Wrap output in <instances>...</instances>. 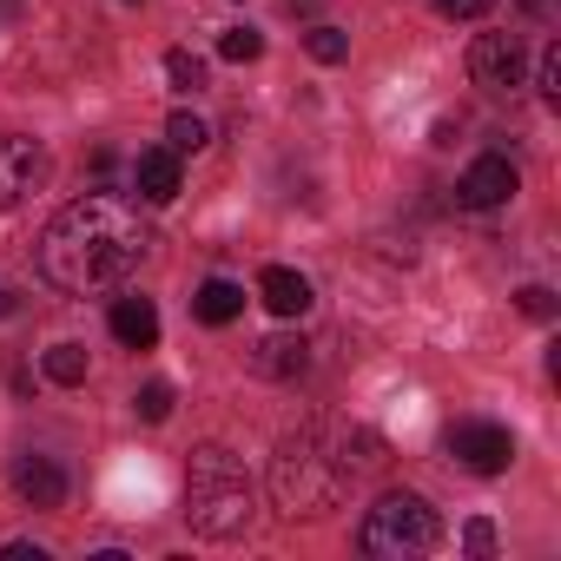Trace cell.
Wrapping results in <instances>:
<instances>
[{
    "mask_svg": "<svg viewBox=\"0 0 561 561\" xmlns=\"http://www.w3.org/2000/svg\"><path fill=\"white\" fill-rule=\"evenodd\" d=\"M146 225L119 198H73L47 238H41V271L60 291H113L146 264Z\"/></svg>",
    "mask_w": 561,
    "mask_h": 561,
    "instance_id": "6da1fadb",
    "label": "cell"
},
{
    "mask_svg": "<svg viewBox=\"0 0 561 561\" xmlns=\"http://www.w3.org/2000/svg\"><path fill=\"white\" fill-rule=\"evenodd\" d=\"M390 456H383V443L370 436V430H351V423H331V416H318L311 430H298L285 449H277V462H271V495H277V508H285L291 522L298 515H331L344 495H351V482L357 476H377Z\"/></svg>",
    "mask_w": 561,
    "mask_h": 561,
    "instance_id": "7a4b0ae2",
    "label": "cell"
},
{
    "mask_svg": "<svg viewBox=\"0 0 561 561\" xmlns=\"http://www.w3.org/2000/svg\"><path fill=\"white\" fill-rule=\"evenodd\" d=\"M251 482H244V462L218 443H205L192 456V482H185V522L205 535V541H238L251 528Z\"/></svg>",
    "mask_w": 561,
    "mask_h": 561,
    "instance_id": "3957f363",
    "label": "cell"
},
{
    "mask_svg": "<svg viewBox=\"0 0 561 561\" xmlns=\"http://www.w3.org/2000/svg\"><path fill=\"white\" fill-rule=\"evenodd\" d=\"M436 541H443V522H436V508H430L423 495H410V489H390V495L364 515V535H357V548L377 554V561H416V554H430Z\"/></svg>",
    "mask_w": 561,
    "mask_h": 561,
    "instance_id": "277c9868",
    "label": "cell"
},
{
    "mask_svg": "<svg viewBox=\"0 0 561 561\" xmlns=\"http://www.w3.org/2000/svg\"><path fill=\"white\" fill-rule=\"evenodd\" d=\"M47 172H54V159H47V146H41V139H27V133L0 139V211L27 205V198L47 185Z\"/></svg>",
    "mask_w": 561,
    "mask_h": 561,
    "instance_id": "5b68a950",
    "label": "cell"
},
{
    "mask_svg": "<svg viewBox=\"0 0 561 561\" xmlns=\"http://www.w3.org/2000/svg\"><path fill=\"white\" fill-rule=\"evenodd\" d=\"M449 456L462 469H476V476H502L515 462V436L502 423H456L449 430Z\"/></svg>",
    "mask_w": 561,
    "mask_h": 561,
    "instance_id": "8992f818",
    "label": "cell"
},
{
    "mask_svg": "<svg viewBox=\"0 0 561 561\" xmlns=\"http://www.w3.org/2000/svg\"><path fill=\"white\" fill-rule=\"evenodd\" d=\"M469 73H476V87H522V41L515 34H482L476 47H469Z\"/></svg>",
    "mask_w": 561,
    "mask_h": 561,
    "instance_id": "52a82bcc",
    "label": "cell"
},
{
    "mask_svg": "<svg viewBox=\"0 0 561 561\" xmlns=\"http://www.w3.org/2000/svg\"><path fill=\"white\" fill-rule=\"evenodd\" d=\"M515 165L508 159H476L469 172H462V185H456V205H469V211H489V205H502V198H515Z\"/></svg>",
    "mask_w": 561,
    "mask_h": 561,
    "instance_id": "ba28073f",
    "label": "cell"
},
{
    "mask_svg": "<svg viewBox=\"0 0 561 561\" xmlns=\"http://www.w3.org/2000/svg\"><path fill=\"white\" fill-rule=\"evenodd\" d=\"M257 298H264V311H277V318H305V311H311V277L291 271V264H271V271L257 277Z\"/></svg>",
    "mask_w": 561,
    "mask_h": 561,
    "instance_id": "9c48e42d",
    "label": "cell"
},
{
    "mask_svg": "<svg viewBox=\"0 0 561 561\" xmlns=\"http://www.w3.org/2000/svg\"><path fill=\"white\" fill-rule=\"evenodd\" d=\"M133 185H139L146 205H172V198H179V152H172V146L139 152V159H133Z\"/></svg>",
    "mask_w": 561,
    "mask_h": 561,
    "instance_id": "30bf717a",
    "label": "cell"
},
{
    "mask_svg": "<svg viewBox=\"0 0 561 561\" xmlns=\"http://www.w3.org/2000/svg\"><path fill=\"white\" fill-rule=\"evenodd\" d=\"M14 489H21L34 508H60V502H67V469L47 462V456H21V462H14Z\"/></svg>",
    "mask_w": 561,
    "mask_h": 561,
    "instance_id": "8fae6325",
    "label": "cell"
},
{
    "mask_svg": "<svg viewBox=\"0 0 561 561\" xmlns=\"http://www.w3.org/2000/svg\"><path fill=\"white\" fill-rule=\"evenodd\" d=\"M113 337L126 344V351H152L159 344V311H152V298H113Z\"/></svg>",
    "mask_w": 561,
    "mask_h": 561,
    "instance_id": "7c38bea8",
    "label": "cell"
},
{
    "mask_svg": "<svg viewBox=\"0 0 561 561\" xmlns=\"http://www.w3.org/2000/svg\"><path fill=\"white\" fill-rule=\"evenodd\" d=\"M238 311H244V291L231 285V277H205L198 298H192V318H198V324H231Z\"/></svg>",
    "mask_w": 561,
    "mask_h": 561,
    "instance_id": "4fadbf2b",
    "label": "cell"
},
{
    "mask_svg": "<svg viewBox=\"0 0 561 561\" xmlns=\"http://www.w3.org/2000/svg\"><path fill=\"white\" fill-rule=\"evenodd\" d=\"M251 370H257V377H298V370H305V344H298V337H264V344L251 351Z\"/></svg>",
    "mask_w": 561,
    "mask_h": 561,
    "instance_id": "5bb4252c",
    "label": "cell"
},
{
    "mask_svg": "<svg viewBox=\"0 0 561 561\" xmlns=\"http://www.w3.org/2000/svg\"><path fill=\"white\" fill-rule=\"evenodd\" d=\"M47 377L67 383V390L87 383V351H80V344H54V351H47Z\"/></svg>",
    "mask_w": 561,
    "mask_h": 561,
    "instance_id": "9a60e30c",
    "label": "cell"
},
{
    "mask_svg": "<svg viewBox=\"0 0 561 561\" xmlns=\"http://www.w3.org/2000/svg\"><path fill=\"white\" fill-rule=\"evenodd\" d=\"M165 80H172L179 93H198V87H205V60L185 54V47H172V54H165Z\"/></svg>",
    "mask_w": 561,
    "mask_h": 561,
    "instance_id": "2e32d148",
    "label": "cell"
},
{
    "mask_svg": "<svg viewBox=\"0 0 561 561\" xmlns=\"http://www.w3.org/2000/svg\"><path fill=\"white\" fill-rule=\"evenodd\" d=\"M165 139H172V152H198L211 133H205V119H198V113H172V119H165Z\"/></svg>",
    "mask_w": 561,
    "mask_h": 561,
    "instance_id": "e0dca14e",
    "label": "cell"
},
{
    "mask_svg": "<svg viewBox=\"0 0 561 561\" xmlns=\"http://www.w3.org/2000/svg\"><path fill=\"white\" fill-rule=\"evenodd\" d=\"M218 54H225L231 67H244V60H257V54H264V34H251V27H231V34L218 41Z\"/></svg>",
    "mask_w": 561,
    "mask_h": 561,
    "instance_id": "ac0fdd59",
    "label": "cell"
},
{
    "mask_svg": "<svg viewBox=\"0 0 561 561\" xmlns=\"http://www.w3.org/2000/svg\"><path fill=\"white\" fill-rule=\"evenodd\" d=\"M305 47H311V60H324V67H337V60H344V54H351V41H344V34H337V27H318V34H311V41H305Z\"/></svg>",
    "mask_w": 561,
    "mask_h": 561,
    "instance_id": "d6986e66",
    "label": "cell"
},
{
    "mask_svg": "<svg viewBox=\"0 0 561 561\" xmlns=\"http://www.w3.org/2000/svg\"><path fill=\"white\" fill-rule=\"evenodd\" d=\"M139 416H146V423H165V416H172V383H146V390H139Z\"/></svg>",
    "mask_w": 561,
    "mask_h": 561,
    "instance_id": "ffe728a7",
    "label": "cell"
},
{
    "mask_svg": "<svg viewBox=\"0 0 561 561\" xmlns=\"http://www.w3.org/2000/svg\"><path fill=\"white\" fill-rule=\"evenodd\" d=\"M489 8H495V0H436V14H443V21H482Z\"/></svg>",
    "mask_w": 561,
    "mask_h": 561,
    "instance_id": "44dd1931",
    "label": "cell"
},
{
    "mask_svg": "<svg viewBox=\"0 0 561 561\" xmlns=\"http://www.w3.org/2000/svg\"><path fill=\"white\" fill-rule=\"evenodd\" d=\"M515 305H522L528 318H554V291H541V285H528V291H522Z\"/></svg>",
    "mask_w": 561,
    "mask_h": 561,
    "instance_id": "7402d4cb",
    "label": "cell"
},
{
    "mask_svg": "<svg viewBox=\"0 0 561 561\" xmlns=\"http://www.w3.org/2000/svg\"><path fill=\"white\" fill-rule=\"evenodd\" d=\"M541 93H548V100H561V54H554V47L541 54Z\"/></svg>",
    "mask_w": 561,
    "mask_h": 561,
    "instance_id": "603a6c76",
    "label": "cell"
},
{
    "mask_svg": "<svg viewBox=\"0 0 561 561\" xmlns=\"http://www.w3.org/2000/svg\"><path fill=\"white\" fill-rule=\"evenodd\" d=\"M462 541H469L476 554H489V548H495V535H489V522H469V535H462Z\"/></svg>",
    "mask_w": 561,
    "mask_h": 561,
    "instance_id": "cb8c5ba5",
    "label": "cell"
},
{
    "mask_svg": "<svg viewBox=\"0 0 561 561\" xmlns=\"http://www.w3.org/2000/svg\"><path fill=\"white\" fill-rule=\"evenodd\" d=\"M522 8H528V14H548V0H522Z\"/></svg>",
    "mask_w": 561,
    "mask_h": 561,
    "instance_id": "d4e9b609",
    "label": "cell"
},
{
    "mask_svg": "<svg viewBox=\"0 0 561 561\" xmlns=\"http://www.w3.org/2000/svg\"><path fill=\"white\" fill-rule=\"evenodd\" d=\"M8 311H14V298H8V291H0V318H8Z\"/></svg>",
    "mask_w": 561,
    "mask_h": 561,
    "instance_id": "484cf974",
    "label": "cell"
}]
</instances>
